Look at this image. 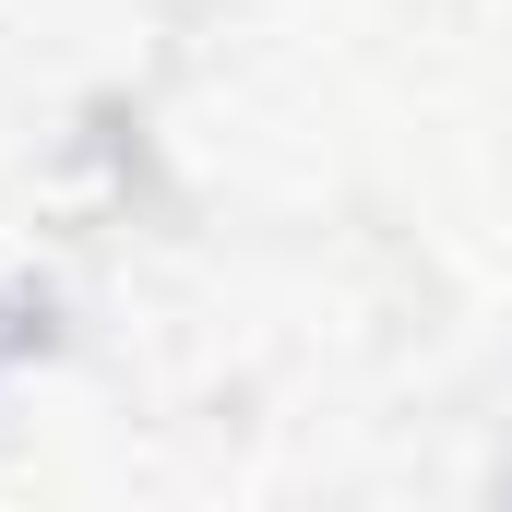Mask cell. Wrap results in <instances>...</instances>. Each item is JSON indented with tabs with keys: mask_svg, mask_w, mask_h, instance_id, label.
<instances>
[{
	"mask_svg": "<svg viewBox=\"0 0 512 512\" xmlns=\"http://www.w3.org/2000/svg\"><path fill=\"white\" fill-rule=\"evenodd\" d=\"M12 358H24V310L0 298V382H12Z\"/></svg>",
	"mask_w": 512,
	"mask_h": 512,
	"instance_id": "obj_1",
	"label": "cell"
}]
</instances>
